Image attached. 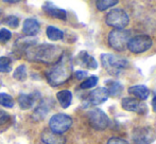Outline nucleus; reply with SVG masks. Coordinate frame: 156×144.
<instances>
[{"label":"nucleus","mask_w":156,"mask_h":144,"mask_svg":"<svg viewBox=\"0 0 156 144\" xmlns=\"http://www.w3.org/2000/svg\"><path fill=\"white\" fill-rule=\"evenodd\" d=\"M11 37H12V33H11V31H9L8 29L2 28V29L0 30V43H6V41H9L11 39Z\"/></svg>","instance_id":"cd10ccee"},{"label":"nucleus","mask_w":156,"mask_h":144,"mask_svg":"<svg viewBox=\"0 0 156 144\" xmlns=\"http://www.w3.org/2000/svg\"><path fill=\"white\" fill-rule=\"evenodd\" d=\"M152 108H153V110L156 112V95L153 98V100H152Z\"/></svg>","instance_id":"2f4dec72"},{"label":"nucleus","mask_w":156,"mask_h":144,"mask_svg":"<svg viewBox=\"0 0 156 144\" xmlns=\"http://www.w3.org/2000/svg\"><path fill=\"white\" fill-rule=\"evenodd\" d=\"M105 88L108 92L109 97L113 98H119L124 91V86L118 81H112L108 80L105 82Z\"/></svg>","instance_id":"dca6fc26"},{"label":"nucleus","mask_w":156,"mask_h":144,"mask_svg":"<svg viewBox=\"0 0 156 144\" xmlns=\"http://www.w3.org/2000/svg\"><path fill=\"white\" fill-rule=\"evenodd\" d=\"M39 23L35 18H27L23 26V32L27 36H35L39 32Z\"/></svg>","instance_id":"a211bd4d"},{"label":"nucleus","mask_w":156,"mask_h":144,"mask_svg":"<svg viewBox=\"0 0 156 144\" xmlns=\"http://www.w3.org/2000/svg\"><path fill=\"white\" fill-rule=\"evenodd\" d=\"M72 70L73 67H72L71 58L66 54H63L62 58L46 72V77L51 86H60L69 80L72 74Z\"/></svg>","instance_id":"f03ea898"},{"label":"nucleus","mask_w":156,"mask_h":144,"mask_svg":"<svg viewBox=\"0 0 156 144\" xmlns=\"http://www.w3.org/2000/svg\"><path fill=\"white\" fill-rule=\"evenodd\" d=\"M14 104H15L14 99H13L10 94L4 93V92L0 93V105L4 106V107H8V108H13L14 107Z\"/></svg>","instance_id":"b1692460"},{"label":"nucleus","mask_w":156,"mask_h":144,"mask_svg":"<svg viewBox=\"0 0 156 144\" xmlns=\"http://www.w3.org/2000/svg\"><path fill=\"white\" fill-rule=\"evenodd\" d=\"M12 62L6 56H1L0 57V72L2 73H9L12 70Z\"/></svg>","instance_id":"393cba45"},{"label":"nucleus","mask_w":156,"mask_h":144,"mask_svg":"<svg viewBox=\"0 0 156 144\" xmlns=\"http://www.w3.org/2000/svg\"><path fill=\"white\" fill-rule=\"evenodd\" d=\"M41 141L45 144H65L66 138L63 135H58L50 129H44L41 132Z\"/></svg>","instance_id":"ddd939ff"},{"label":"nucleus","mask_w":156,"mask_h":144,"mask_svg":"<svg viewBox=\"0 0 156 144\" xmlns=\"http://www.w3.org/2000/svg\"><path fill=\"white\" fill-rule=\"evenodd\" d=\"M76 62L80 66L85 67L87 69H90V70H94V69L98 68V63L94 60V56L89 55L86 51H81L79 53L78 57H76Z\"/></svg>","instance_id":"4468645a"},{"label":"nucleus","mask_w":156,"mask_h":144,"mask_svg":"<svg viewBox=\"0 0 156 144\" xmlns=\"http://www.w3.org/2000/svg\"><path fill=\"white\" fill-rule=\"evenodd\" d=\"M0 85H1V83H0Z\"/></svg>","instance_id":"f704fd0d"},{"label":"nucleus","mask_w":156,"mask_h":144,"mask_svg":"<svg viewBox=\"0 0 156 144\" xmlns=\"http://www.w3.org/2000/svg\"><path fill=\"white\" fill-rule=\"evenodd\" d=\"M50 107H51V101L49 99L43 100L33 112V119L36 121H41V120L45 119L46 115L50 110Z\"/></svg>","instance_id":"f3484780"},{"label":"nucleus","mask_w":156,"mask_h":144,"mask_svg":"<svg viewBox=\"0 0 156 144\" xmlns=\"http://www.w3.org/2000/svg\"><path fill=\"white\" fill-rule=\"evenodd\" d=\"M100 60L103 68L112 75H118L120 71L129 67V62L126 60L114 54L103 53L101 54Z\"/></svg>","instance_id":"7ed1b4c3"},{"label":"nucleus","mask_w":156,"mask_h":144,"mask_svg":"<svg viewBox=\"0 0 156 144\" xmlns=\"http://www.w3.org/2000/svg\"><path fill=\"white\" fill-rule=\"evenodd\" d=\"M132 138L135 144H151L156 140V130L152 127H137L133 130Z\"/></svg>","instance_id":"1a4fd4ad"},{"label":"nucleus","mask_w":156,"mask_h":144,"mask_svg":"<svg viewBox=\"0 0 156 144\" xmlns=\"http://www.w3.org/2000/svg\"><path fill=\"white\" fill-rule=\"evenodd\" d=\"M9 121H10V115L6 111L0 109V126L8 123Z\"/></svg>","instance_id":"c756f323"},{"label":"nucleus","mask_w":156,"mask_h":144,"mask_svg":"<svg viewBox=\"0 0 156 144\" xmlns=\"http://www.w3.org/2000/svg\"><path fill=\"white\" fill-rule=\"evenodd\" d=\"M6 3H18V1H12V0H10V1H9V0H6Z\"/></svg>","instance_id":"72a5a7b5"},{"label":"nucleus","mask_w":156,"mask_h":144,"mask_svg":"<svg viewBox=\"0 0 156 144\" xmlns=\"http://www.w3.org/2000/svg\"><path fill=\"white\" fill-rule=\"evenodd\" d=\"M99 82V77L97 75H90L89 77H87L86 80H84L80 85L81 89H90L94 88Z\"/></svg>","instance_id":"5701e85b"},{"label":"nucleus","mask_w":156,"mask_h":144,"mask_svg":"<svg viewBox=\"0 0 156 144\" xmlns=\"http://www.w3.org/2000/svg\"><path fill=\"white\" fill-rule=\"evenodd\" d=\"M3 23H5L8 27L12 28V29H16L17 27L19 26V18L16 16H8L5 18H3Z\"/></svg>","instance_id":"bb28decb"},{"label":"nucleus","mask_w":156,"mask_h":144,"mask_svg":"<svg viewBox=\"0 0 156 144\" xmlns=\"http://www.w3.org/2000/svg\"><path fill=\"white\" fill-rule=\"evenodd\" d=\"M131 32L125 29H114L108 34V45L112 49L118 52L124 51L127 48L129 39H131Z\"/></svg>","instance_id":"20e7f679"},{"label":"nucleus","mask_w":156,"mask_h":144,"mask_svg":"<svg viewBox=\"0 0 156 144\" xmlns=\"http://www.w3.org/2000/svg\"><path fill=\"white\" fill-rule=\"evenodd\" d=\"M106 144H129V142L125 139L120 138V137H113L107 141Z\"/></svg>","instance_id":"c85d7f7f"},{"label":"nucleus","mask_w":156,"mask_h":144,"mask_svg":"<svg viewBox=\"0 0 156 144\" xmlns=\"http://www.w3.org/2000/svg\"><path fill=\"white\" fill-rule=\"evenodd\" d=\"M58 102H60L61 106L63 108H68L71 105L72 102V93L69 90H61L60 92H58L56 94Z\"/></svg>","instance_id":"aec40b11"},{"label":"nucleus","mask_w":156,"mask_h":144,"mask_svg":"<svg viewBox=\"0 0 156 144\" xmlns=\"http://www.w3.org/2000/svg\"><path fill=\"white\" fill-rule=\"evenodd\" d=\"M46 34H47L48 38L51 40H61L64 37V32L60 30L58 28L53 27V26H49L46 30Z\"/></svg>","instance_id":"412c9836"},{"label":"nucleus","mask_w":156,"mask_h":144,"mask_svg":"<svg viewBox=\"0 0 156 144\" xmlns=\"http://www.w3.org/2000/svg\"><path fill=\"white\" fill-rule=\"evenodd\" d=\"M121 106L124 110L135 112L138 115H146L148 112V106L144 101L135 98H124L121 101Z\"/></svg>","instance_id":"9d476101"},{"label":"nucleus","mask_w":156,"mask_h":144,"mask_svg":"<svg viewBox=\"0 0 156 144\" xmlns=\"http://www.w3.org/2000/svg\"><path fill=\"white\" fill-rule=\"evenodd\" d=\"M105 22L109 27L115 29H124L129 23V17L127 13L122 9H113L106 14Z\"/></svg>","instance_id":"39448f33"},{"label":"nucleus","mask_w":156,"mask_h":144,"mask_svg":"<svg viewBox=\"0 0 156 144\" xmlns=\"http://www.w3.org/2000/svg\"><path fill=\"white\" fill-rule=\"evenodd\" d=\"M64 51L62 48L50 43L33 46L26 50V55L30 60L44 63L47 65H55L62 58Z\"/></svg>","instance_id":"f257e3e1"},{"label":"nucleus","mask_w":156,"mask_h":144,"mask_svg":"<svg viewBox=\"0 0 156 144\" xmlns=\"http://www.w3.org/2000/svg\"><path fill=\"white\" fill-rule=\"evenodd\" d=\"M71 125L72 119L65 113H58L52 115L49 121L50 130L58 135H63L65 132H67L71 127Z\"/></svg>","instance_id":"423d86ee"},{"label":"nucleus","mask_w":156,"mask_h":144,"mask_svg":"<svg viewBox=\"0 0 156 144\" xmlns=\"http://www.w3.org/2000/svg\"><path fill=\"white\" fill-rule=\"evenodd\" d=\"M13 76H14L15 80L23 82V81L27 78V68H26L25 65H21V66L17 67L16 70L14 71Z\"/></svg>","instance_id":"a878e982"},{"label":"nucleus","mask_w":156,"mask_h":144,"mask_svg":"<svg viewBox=\"0 0 156 144\" xmlns=\"http://www.w3.org/2000/svg\"><path fill=\"white\" fill-rule=\"evenodd\" d=\"M127 92L133 95V98L135 99H138L140 101H146L150 95V89L144 85H134V86L129 87Z\"/></svg>","instance_id":"2eb2a0df"},{"label":"nucleus","mask_w":156,"mask_h":144,"mask_svg":"<svg viewBox=\"0 0 156 144\" xmlns=\"http://www.w3.org/2000/svg\"><path fill=\"white\" fill-rule=\"evenodd\" d=\"M3 21V15H2V12H1V10H0V23Z\"/></svg>","instance_id":"473e14b6"},{"label":"nucleus","mask_w":156,"mask_h":144,"mask_svg":"<svg viewBox=\"0 0 156 144\" xmlns=\"http://www.w3.org/2000/svg\"><path fill=\"white\" fill-rule=\"evenodd\" d=\"M153 45V40L149 35H137L129 39L127 43L129 50L134 54H140L148 51Z\"/></svg>","instance_id":"0eeeda50"},{"label":"nucleus","mask_w":156,"mask_h":144,"mask_svg":"<svg viewBox=\"0 0 156 144\" xmlns=\"http://www.w3.org/2000/svg\"><path fill=\"white\" fill-rule=\"evenodd\" d=\"M109 98V94L107 92L105 87H99L96 88L94 90L90 91V93L88 94L86 99V106H97L103 104L104 102H106Z\"/></svg>","instance_id":"9b49d317"},{"label":"nucleus","mask_w":156,"mask_h":144,"mask_svg":"<svg viewBox=\"0 0 156 144\" xmlns=\"http://www.w3.org/2000/svg\"><path fill=\"white\" fill-rule=\"evenodd\" d=\"M36 95H39L38 93H30V94H26V93H20L18 97V104L21 109H30L33 107L35 101H36Z\"/></svg>","instance_id":"6ab92c4d"},{"label":"nucleus","mask_w":156,"mask_h":144,"mask_svg":"<svg viewBox=\"0 0 156 144\" xmlns=\"http://www.w3.org/2000/svg\"><path fill=\"white\" fill-rule=\"evenodd\" d=\"M118 3H119L118 0H99L96 2V5L99 11H105L107 9L117 5Z\"/></svg>","instance_id":"4be33fe9"},{"label":"nucleus","mask_w":156,"mask_h":144,"mask_svg":"<svg viewBox=\"0 0 156 144\" xmlns=\"http://www.w3.org/2000/svg\"><path fill=\"white\" fill-rule=\"evenodd\" d=\"M74 75H76V77L78 78V80H84V78L87 76V72L86 71L79 70V71H76Z\"/></svg>","instance_id":"7c9ffc66"},{"label":"nucleus","mask_w":156,"mask_h":144,"mask_svg":"<svg viewBox=\"0 0 156 144\" xmlns=\"http://www.w3.org/2000/svg\"><path fill=\"white\" fill-rule=\"evenodd\" d=\"M43 10L47 13L49 16L54 17V18L61 19V20H66L67 19V12L63 9H60L58 6H55L53 3L47 1L44 3Z\"/></svg>","instance_id":"f8f14e48"},{"label":"nucleus","mask_w":156,"mask_h":144,"mask_svg":"<svg viewBox=\"0 0 156 144\" xmlns=\"http://www.w3.org/2000/svg\"><path fill=\"white\" fill-rule=\"evenodd\" d=\"M88 119L90 125L97 130H104L111 125V120L102 109H91L88 112Z\"/></svg>","instance_id":"6e6552de"}]
</instances>
